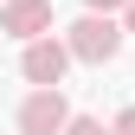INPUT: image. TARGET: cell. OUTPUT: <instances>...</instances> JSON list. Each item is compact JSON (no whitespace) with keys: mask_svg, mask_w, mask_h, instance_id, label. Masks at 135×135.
I'll return each mask as SVG.
<instances>
[{"mask_svg":"<svg viewBox=\"0 0 135 135\" xmlns=\"http://www.w3.org/2000/svg\"><path fill=\"white\" fill-rule=\"evenodd\" d=\"M0 32L20 39V45L45 39V32H52V0H7V7H0Z\"/></svg>","mask_w":135,"mask_h":135,"instance_id":"obj_4","label":"cell"},{"mask_svg":"<svg viewBox=\"0 0 135 135\" xmlns=\"http://www.w3.org/2000/svg\"><path fill=\"white\" fill-rule=\"evenodd\" d=\"M84 7H90V13H122L129 0H84Z\"/></svg>","mask_w":135,"mask_h":135,"instance_id":"obj_7","label":"cell"},{"mask_svg":"<svg viewBox=\"0 0 135 135\" xmlns=\"http://www.w3.org/2000/svg\"><path fill=\"white\" fill-rule=\"evenodd\" d=\"M109 135H135V103H129L122 116H116V129H109Z\"/></svg>","mask_w":135,"mask_h":135,"instance_id":"obj_6","label":"cell"},{"mask_svg":"<svg viewBox=\"0 0 135 135\" xmlns=\"http://www.w3.org/2000/svg\"><path fill=\"white\" fill-rule=\"evenodd\" d=\"M64 64H71V45L64 39H32L26 52H20V71H26V84L32 90H58V77H64Z\"/></svg>","mask_w":135,"mask_h":135,"instance_id":"obj_2","label":"cell"},{"mask_svg":"<svg viewBox=\"0 0 135 135\" xmlns=\"http://www.w3.org/2000/svg\"><path fill=\"white\" fill-rule=\"evenodd\" d=\"M20 135H64V122H71V103H64V90H32L20 103Z\"/></svg>","mask_w":135,"mask_h":135,"instance_id":"obj_3","label":"cell"},{"mask_svg":"<svg viewBox=\"0 0 135 135\" xmlns=\"http://www.w3.org/2000/svg\"><path fill=\"white\" fill-rule=\"evenodd\" d=\"M64 135H109V129L97 122V116H71V122H64Z\"/></svg>","mask_w":135,"mask_h":135,"instance_id":"obj_5","label":"cell"},{"mask_svg":"<svg viewBox=\"0 0 135 135\" xmlns=\"http://www.w3.org/2000/svg\"><path fill=\"white\" fill-rule=\"evenodd\" d=\"M122 32H135V0H129V7H122Z\"/></svg>","mask_w":135,"mask_h":135,"instance_id":"obj_8","label":"cell"},{"mask_svg":"<svg viewBox=\"0 0 135 135\" xmlns=\"http://www.w3.org/2000/svg\"><path fill=\"white\" fill-rule=\"evenodd\" d=\"M64 45H71V58H84V64H109L122 52V26H116V13H84V20L64 32Z\"/></svg>","mask_w":135,"mask_h":135,"instance_id":"obj_1","label":"cell"}]
</instances>
